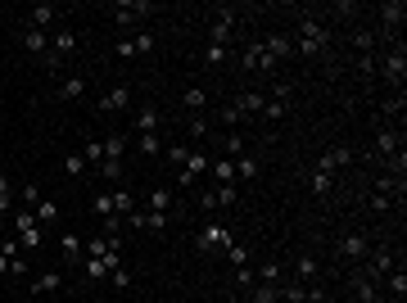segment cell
<instances>
[{
    "instance_id": "cell-1",
    "label": "cell",
    "mask_w": 407,
    "mask_h": 303,
    "mask_svg": "<svg viewBox=\"0 0 407 303\" xmlns=\"http://www.w3.org/2000/svg\"><path fill=\"white\" fill-rule=\"evenodd\" d=\"M290 41H294V54H308V59H317V54H326L331 36H326V27L317 23L313 14H299V32L290 36Z\"/></svg>"
},
{
    "instance_id": "cell-2",
    "label": "cell",
    "mask_w": 407,
    "mask_h": 303,
    "mask_svg": "<svg viewBox=\"0 0 407 303\" xmlns=\"http://www.w3.org/2000/svg\"><path fill=\"white\" fill-rule=\"evenodd\" d=\"M376 68H380V77L390 82L394 91H403V82H407V50H403V41L376 54Z\"/></svg>"
},
{
    "instance_id": "cell-3",
    "label": "cell",
    "mask_w": 407,
    "mask_h": 303,
    "mask_svg": "<svg viewBox=\"0 0 407 303\" xmlns=\"http://www.w3.org/2000/svg\"><path fill=\"white\" fill-rule=\"evenodd\" d=\"M236 27H240V9L217 5L213 9V27H208V45H231L236 41Z\"/></svg>"
},
{
    "instance_id": "cell-4",
    "label": "cell",
    "mask_w": 407,
    "mask_h": 303,
    "mask_svg": "<svg viewBox=\"0 0 407 303\" xmlns=\"http://www.w3.org/2000/svg\"><path fill=\"white\" fill-rule=\"evenodd\" d=\"M231 240H236V231H231V226H222V222H204L199 231H195V249L199 253H222Z\"/></svg>"
},
{
    "instance_id": "cell-5",
    "label": "cell",
    "mask_w": 407,
    "mask_h": 303,
    "mask_svg": "<svg viewBox=\"0 0 407 303\" xmlns=\"http://www.w3.org/2000/svg\"><path fill=\"white\" fill-rule=\"evenodd\" d=\"M109 14H113L118 27H131V23H145V18L154 14V5H150V0H113Z\"/></svg>"
},
{
    "instance_id": "cell-6",
    "label": "cell",
    "mask_w": 407,
    "mask_h": 303,
    "mask_svg": "<svg viewBox=\"0 0 407 303\" xmlns=\"http://www.w3.org/2000/svg\"><path fill=\"white\" fill-rule=\"evenodd\" d=\"M390 272H394V249H390V244H380V249H371V253L362 258V276L376 281V286H380Z\"/></svg>"
},
{
    "instance_id": "cell-7",
    "label": "cell",
    "mask_w": 407,
    "mask_h": 303,
    "mask_svg": "<svg viewBox=\"0 0 407 303\" xmlns=\"http://www.w3.org/2000/svg\"><path fill=\"white\" fill-rule=\"evenodd\" d=\"M366 253H371V235H366V231L339 235V258H344V263H362Z\"/></svg>"
},
{
    "instance_id": "cell-8",
    "label": "cell",
    "mask_w": 407,
    "mask_h": 303,
    "mask_svg": "<svg viewBox=\"0 0 407 303\" xmlns=\"http://www.w3.org/2000/svg\"><path fill=\"white\" fill-rule=\"evenodd\" d=\"M82 281H109L113 267H122V253H109V258H82Z\"/></svg>"
},
{
    "instance_id": "cell-9",
    "label": "cell",
    "mask_w": 407,
    "mask_h": 303,
    "mask_svg": "<svg viewBox=\"0 0 407 303\" xmlns=\"http://www.w3.org/2000/svg\"><path fill=\"white\" fill-rule=\"evenodd\" d=\"M240 68H249V73H276V64L267 59L263 41H249L245 50H240Z\"/></svg>"
},
{
    "instance_id": "cell-10",
    "label": "cell",
    "mask_w": 407,
    "mask_h": 303,
    "mask_svg": "<svg viewBox=\"0 0 407 303\" xmlns=\"http://www.w3.org/2000/svg\"><path fill=\"white\" fill-rule=\"evenodd\" d=\"M236 200H240V186L231 182V186H213L208 195H199V208H204V213H213V208H231Z\"/></svg>"
},
{
    "instance_id": "cell-11",
    "label": "cell",
    "mask_w": 407,
    "mask_h": 303,
    "mask_svg": "<svg viewBox=\"0 0 407 303\" xmlns=\"http://www.w3.org/2000/svg\"><path fill=\"white\" fill-rule=\"evenodd\" d=\"M290 276L304 281V286H308V281H317V276H322V258H317L313 249H304V253L294 258V267H290Z\"/></svg>"
},
{
    "instance_id": "cell-12",
    "label": "cell",
    "mask_w": 407,
    "mask_h": 303,
    "mask_svg": "<svg viewBox=\"0 0 407 303\" xmlns=\"http://www.w3.org/2000/svg\"><path fill=\"white\" fill-rule=\"evenodd\" d=\"M348 163H353V149H348V145H331L322 158H317V172H331L335 177L339 168H348Z\"/></svg>"
},
{
    "instance_id": "cell-13",
    "label": "cell",
    "mask_w": 407,
    "mask_h": 303,
    "mask_svg": "<svg viewBox=\"0 0 407 303\" xmlns=\"http://www.w3.org/2000/svg\"><path fill=\"white\" fill-rule=\"evenodd\" d=\"M263 50H267L271 64H285L290 54H294V41H290L285 32H267V36H263Z\"/></svg>"
},
{
    "instance_id": "cell-14",
    "label": "cell",
    "mask_w": 407,
    "mask_h": 303,
    "mask_svg": "<svg viewBox=\"0 0 407 303\" xmlns=\"http://www.w3.org/2000/svg\"><path fill=\"white\" fill-rule=\"evenodd\" d=\"M27 290H32V295H41V299L45 295H59V290H64V272H55V267L50 272H36V276L27 281Z\"/></svg>"
},
{
    "instance_id": "cell-15",
    "label": "cell",
    "mask_w": 407,
    "mask_h": 303,
    "mask_svg": "<svg viewBox=\"0 0 407 303\" xmlns=\"http://www.w3.org/2000/svg\"><path fill=\"white\" fill-rule=\"evenodd\" d=\"M131 109V87H109L100 96V113H127Z\"/></svg>"
},
{
    "instance_id": "cell-16",
    "label": "cell",
    "mask_w": 407,
    "mask_h": 303,
    "mask_svg": "<svg viewBox=\"0 0 407 303\" xmlns=\"http://www.w3.org/2000/svg\"><path fill=\"white\" fill-rule=\"evenodd\" d=\"M77 45V36H73V27H55V36H50V59H45V68H55V64L64 59L68 50Z\"/></svg>"
},
{
    "instance_id": "cell-17",
    "label": "cell",
    "mask_w": 407,
    "mask_h": 303,
    "mask_svg": "<svg viewBox=\"0 0 407 303\" xmlns=\"http://www.w3.org/2000/svg\"><path fill=\"white\" fill-rule=\"evenodd\" d=\"M23 45H27V50H32L41 64L50 59V32H41V27H23Z\"/></svg>"
},
{
    "instance_id": "cell-18",
    "label": "cell",
    "mask_w": 407,
    "mask_h": 303,
    "mask_svg": "<svg viewBox=\"0 0 407 303\" xmlns=\"http://www.w3.org/2000/svg\"><path fill=\"white\" fill-rule=\"evenodd\" d=\"M394 149H403V140H399V131L390 127V122H380L376 127V158H390Z\"/></svg>"
},
{
    "instance_id": "cell-19",
    "label": "cell",
    "mask_w": 407,
    "mask_h": 303,
    "mask_svg": "<svg viewBox=\"0 0 407 303\" xmlns=\"http://www.w3.org/2000/svg\"><path fill=\"white\" fill-rule=\"evenodd\" d=\"M59 23V5H32V14H27V27H41V32H50V27Z\"/></svg>"
},
{
    "instance_id": "cell-20",
    "label": "cell",
    "mask_w": 407,
    "mask_h": 303,
    "mask_svg": "<svg viewBox=\"0 0 407 303\" xmlns=\"http://www.w3.org/2000/svg\"><path fill=\"white\" fill-rule=\"evenodd\" d=\"M263 104H267L263 91H240V96H236V113H240V118H258Z\"/></svg>"
},
{
    "instance_id": "cell-21",
    "label": "cell",
    "mask_w": 407,
    "mask_h": 303,
    "mask_svg": "<svg viewBox=\"0 0 407 303\" xmlns=\"http://www.w3.org/2000/svg\"><path fill=\"white\" fill-rule=\"evenodd\" d=\"M348 286H353V299L357 303H380V286H376V281H366L362 272H353V276H348Z\"/></svg>"
},
{
    "instance_id": "cell-22",
    "label": "cell",
    "mask_w": 407,
    "mask_h": 303,
    "mask_svg": "<svg viewBox=\"0 0 407 303\" xmlns=\"http://www.w3.org/2000/svg\"><path fill=\"white\" fill-rule=\"evenodd\" d=\"M208 177H213V186H231V182H236V158H213V163H208ZM240 186V182H236Z\"/></svg>"
},
{
    "instance_id": "cell-23",
    "label": "cell",
    "mask_w": 407,
    "mask_h": 303,
    "mask_svg": "<svg viewBox=\"0 0 407 303\" xmlns=\"http://www.w3.org/2000/svg\"><path fill=\"white\" fill-rule=\"evenodd\" d=\"M376 14H380V23L390 27V32H394V27H403V23H407V5H403V0H385V5L376 9Z\"/></svg>"
},
{
    "instance_id": "cell-24",
    "label": "cell",
    "mask_w": 407,
    "mask_h": 303,
    "mask_svg": "<svg viewBox=\"0 0 407 303\" xmlns=\"http://www.w3.org/2000/svg\"><path fill=\"white\" fill-rule=\"evenodd\" d=\"M159 127H163L159 109H154V104H145V109L136 113V136H159Z\"/></svg>"
},
{
    "instance_id": "cell-25",
    "label": "cell",
    "mask_w": 407,
    "mask_h": 303,
    "mask_svg": "<svg viewBox=\"0 0 407 303\" xmlns=\"http://www.w3.org/2000/svg\"><path fill=\"white\" fill-rule=\"evenodd\" d=\"M32 217H36V226H59V204L55 200H36V208H32Z\"/></svg>"
},
{
    "instance_id": "cell-26",
    "label": "cell",
    "mask_w": 407,
    "mask_h": 303,
    "mask_svg": "<svg viewBox=\"0 0 407 303\" xmlns=\"http://www.w3.org/2000/svg\"><path fill=\"white\" fill-rule=\"evenodd\" d=\"M380 286H385V290H390V295H394V303H403V299H407V272L399 267V263H394V272H390V276L380 281Z\"/></svg>"
},
{
    "instance_id": "cell-27",
    "label": "cell",
    "mask_w": 407,
    "mask_h": 303,
    "mask_svg": "<svg viewBox=\"0 0 407 303\" xmlns=\"http://www.w3.org/2000/svg\"><path fill=\"white\" fill-rule=\"evenodd\" d=\"M208 163H213V154H204V149L190 145V154H186V163H181V168H186L190 177H208Z\"/></svg>"
},
{
    "instance_id": "cell-28",
    "label": "cell",
    "mask_w": 407,
    "mask_h": 303,
    "mask_svg": "<svg viewBox=\"0 0 407 303\" xmlns=\"http://www.w3.org/2000/svg\"><path fill=\"white\" fill-rule=\"evenodd\" d=\"M14 208H18V186L9 182L5 172H0V217H5V213H14Z\"/></svg>"
},
{
    "instance_id": "cell-29",
    "label": "cell",
    "mask_w": 407,
    "mask_h": 303,
    "mask_svg": "<svg viewBox=\"0 0 407 303\" xmlns=\"http://www.w3.org/2000/svg\"><path fill=\"white\" fill-rule=\"evenodd\" d=\"M181 104H186L190 113H204V109H208V91H204V87H186V91H181Z\"/></svg>"
},
{
    "instance_id": "cell-30",
    "label": "cell",
    "mask_w": 407,
    "mask_h": 303,
    "mask_svg": "<svg viewBox=\"0 0 407 303\" xmlns=\"http://www.w3.org/2000/svg\"><path fill=\"white\" fill-rule=\"evenodd\" d=\"M258 172H263V168H258L254 154H240V158H236V182H254Z\"/></svg>"
},
{
    "instance_id": "cell-31",
    "label": "cell",
    "mask_w": 407,
    "mask_h": 303,
    "mask_svg": "<svg viewBox=\"0 0 407 303\" xmlns=\"http://www.w3.org/2000/svg\"><path fill=\"white\" fill-rule=\"evenodd\" d=\"M285 276H290V272H285V263H263L254 281H267V286H280V281H285Z\"/></svg>"
},
{
    "instance_id": "cell-32",
    "label": "cell",
    "mask_w": 407,
    "mask_h": 303,
    "mask_svg": "<svg viewBox=\"0 0 407 303\" xmlns=\"http://www.w3.org/2000/svg\"><path fill=\"white\" fill-rule=\"evenodd\" d=\"M385 168H390V172H385V177H394V182H403V177H407V149H394V154L385 158Z\"/></svg>"
},
{
    "instance_id": "cell-33",
    "label": "cell",
    "mask_w": 407,
    "mask_h": 303,
    "mask_svg": "<svg viewBox=\"0 0 407 303\" xmlns=\"http://www.w3.org/2000/svg\"><path fill=\"white\" fill-rule=\"evenodd\" d=\"M82 96H86V82L77 77V73H73V77H64V82H59V100H82Z\"/></svg>"
},
{
    "instance_id": "cell-34",
    "label": "cell",
    "mask_w": 407,
    "mask_h": 303,
    "mask_svg": "<svg viewBox=\"0 0 407 303\" xmlns=\"http://www.w3.org/2000/svg\"><path fill=\"white\" fill-rule=\"evenodd\" d=\"M245 154V136H240V131H227V136H222V158H240Z\"/></svg>"
},
{
    "instance_id": "cell-35",
    "label": "cell",
    "mask_w": 407,
    "mask_h": 303,
    "mask_svg": "<svg viewBox=\"0 0 407 303\" xmlns=\"http://www.w3.org/2000/svg\"><path fill=\"white\" fill-rule=\"evenodd\" d=\"M82 158H86V163H95V168H100V163H104V140H100V136H86Z\"/></svg>"
},
{
    "instance_id": "cell-36",
    "label": "cell",
    "mask_w": 407,
    "mask_h": 303,
    "mask_svg": "<svg viewBox=\"0 0 407 303\" xmlns=\"http://www.w3.org/2000/svg\"><path fill=\"white\" fill-rule=\"evenodd\" d=\"M59 249H64V258H73V263H82V253H86V244H82V235H73L68 231L64 240H59Z\"/></svg>"
},
{
    "instance_id": "cell-37",
    "label": "cell",
    "mask_w": 407,
    "mask_h": 303,
    "mask_svg": "<svg viewBox=\"0 0 407 303\" xmlns=\"http://www.w3.org/2000/svg\"><path fill=\"white\" fill-rule=\"evenodd\" d=\"M222 253H227V263H231V267H249V244L231 240V244H227V249H222Z\"/></svg>"
},
{
    "instance_id": "cell-38",
    "label": "cell",
    "mask_w": 407,
    "mask_h": 303,
    "mask_svg": "<svg viewBox=\"0 0 407 303\" xmlns=\"http://www.w3.org/2000/svg\"><path fill=\"white\" fill-rule=\"evenodd\" d=\"M254 303H280V286H267V281H254Z\"/></svg>"
},
{
    "instance_id": "cell-39",
    "label": "cell",
    "mask_w": 407,
    "mask_h": 303,
    "mask_svg": "<svg viewBox=\"0 0 407 303\" xmlns=\"http://www.w3.org/2000/svg\"><path fill=\"white\" fill-rule=\"evenodd\" d=\"M308 186H313V195H317V200L335 195V177H331V172H313V182H308Z\"/></svg>"
},
{
    "instance_id": "cell-40",
    "label": "cell",
    "mask_w": 407,
    "mask_h": 303,
    "mask_svg": "<svg viewBox=\"0 0 407 303\" xmlns=\"http://www.w3.org/2000/svg\"><path fill=\"white\" fill-rule=\"evenodd\" d=\"M145 208H154V213H172V191H150V195H145Z\"/></svg>"
},
{
    "instance_id": "cell-41",
    "label": "cell",
    "mask_w": 407,
    "mask_h": 303,
    "mask_svg": "<svg viewBox=\"0 0 407 303\" xmlns=\"http://www.w3.org/2000/svg\"><path fill=\"white\" fill-rule=\"evenodd\" d=\"M227 59H231V45H204V64L208 68H222Z\"/></svg>"
},
{
    "instance_id": "cell-42",
    "label": "cell",
    "mask_w": 407,
    "mask_h": 303,
    "mask_svg": "<svg viewBox=\"0 0 407 303\" xmlns=\"http://www.w3.org/2000/svg\"><path fill=\"white\" fill-rule=\"evenodd\" d=\"M113 213H118V217L136 213V195H131V191H122V186H118V191H113Z\"/></svg>"
},
{
    "instance_id": "cell-43",
    "label": "cell",
    "mask_w": 407,
    "mask_h": 303,
    "mask_svg": "<svg viewBox=\"0 0 407 303\" xmlns=\"http://www.w3.org/2000/svg\"><path fill=\"white\" fill-rule=\"evenodd\" d=\"M353 50H357V54H376V32L357 27V32H353Z\"/></svg>"
},
{
    "instance_id": "cell-44",
    "label": "cell",
    "mask_w": 407,
    "mask_h": 303,
    "mask_svg": "<svg viewBox=\"0 0 407 303\" xmlns=\"http://www.w3.org/2000/svg\"><path fill=\"white\" fill-rule=\"evenodd\" d=\"M122 149H127V136H122V131H113V136L104 140V158H118V163H122Z\"/></svg>"
},
{
    "instance_id": "cell-45",
    "label": "cell",
    "mask_w": 407,
    "mask_h": 303,
    "mask_svg": "<svg viewBox=\"0 0 407 303\" xmlns=\"http://www.w3.org/2000/svg\"><path fill=\"white\" fill-rule=\"evenodd\" d=\"M136 145H141L145 158H163V140L159 136H136Z\"/></svg>"
},
{
    "instance_id": "cell-46",
    "label": "cell",
    "mask_w": 407,
    "mask_h": 303,
    "mask_svg": "<svg viewBox=\"0 0 407 303\" xmlns=\"http://www.w3.org/2000/svg\"><path fill=\"white\" fill-rule=\"evenodd\" d=\"M91 208H95V217H104V222H109V217H118V213H113V191L109 195H95Z\"/></svg>"
},
{
    "instance_id": "cell-47",
    "label": "cell",
    "mask_w": 407,
    "mask_h": 303,
    "mask_svg": "<svg viewBox=\"0 0 407 303\" xmlns=\"http://www.w3.org/2000/svg\"><path fill=\"white\" fill-rule=\"evenodd\" d=\"M100 177H104V182H122V163H118V158H104V163H100Z\"/></svg>"
},
{
    "instance_id": "cell-48",
    "label": "cell",
    "mask_w": 407,
    "mask_h": 303,
    "mask_svg": "<svg viewBox=\"0 0 407 303\" xmlns=\"http://www.w3.org/2000/svg\"><path fill=\"white\" fill-rule=\"evenodd\" d=\"M208 136V118L204 113H190V140H204Z\"/></svg>"
},
{
    "instance_id": "cell-49",
    "label": "cell",
    "mask_w": 407,
    "mask_h": 303,
    "mask_svg": "<svg viewBox=\"0 0 407 303\" xmlns=\"http://www.w3.org/2000/svg\"><path fill=\"white\" fill-rule=\"evenodd\" d=\"M36 200H41L36 186H18V208H36Z\"/></svg>"
},
{
    "instance_id": "cell-50",
    "label": "cell",
    "mask_w": 407,
    "mask_h": 303,
    "mask_svg": "<svg viewBox=\"0 0 407 303\" xmlns=\"http://www.w3.org/2000/svg\"><path fill=\"white\" fill-rule=\"evenodd\" d=\"M131 45H136V54H150L154 50V32H145V27H141V32L131 36Z\"/></svg>"
},
{
    "instance_id": "cell-51",
    "label": "cell",
    "mask_w": 407,
    "mask_h": 303,
    "mask_svg": "<svg viewBox=\"0 0 407 303\" xmlns=\"http://www.w3.org/2000/svg\"><path fill=\"white\" fill-rule=\"evenodd\" d=\"M82 172H86V158L82 154H68L64 158V177H82Z\"/></svg>"
},
{
    "instance_id": "cell-52",
    "label": "cell",
    "mask_w": 407,
    "mask_h": 303,
    "mask_svg": "<svg viewBox=\"0 0 407 303\" xmlns=\"http://www.w3.org/2000/svg\"><path fill=\"white\" fill-rule=\"evenodd\" d=\"M109 281H113V290H131V272H127V267H113Z\"/></svg>"
},
{
    "instance_id": "cell-53",
    "label": "cell",
    "mask_w": 407,
    "mask_h": 303,
    "mask_svg": "<svg viewBox=\"0 0 407 303\" xmlns=\"http://www.w3.org/2000/svg\"><path fill=\"white\" fill-rule=\"evenodd\" d=\"M163 154H168V158H172V163H186V154H190V145H181V140H177V145H163Z\"/></svg>"
},
{
    "instance_id": "cell-54",
    "label": "cell",
    "mask_w": 407,
    "mask_h": 303,
    "mask_svg": "<svg viewBox=\"0 0 407 303\" xmlns=\"http://www.w3.org/2000/svg\"><path fill=\"white\" fill-rule=\"evenodd\" d=\"M263 118H285V100H267L263 104Z\"/></svg>"
},
{
    "instance_id": "cell-55",
    "label": "cell",
    "mask_w": 407,
    "mask_h": 303,
    "mask_svg": "<svg viewBox=\"0 0 407 303\" xmlns=\"http://www.w3.org/2000/svg\"><path fill=\"white\" fill-rule=\"evenodd\" d=\"M357 73H362V77H371V73H376V54H357Z\"/></svg>"
},
{
    "instance_id": "cell-56",
    "label": "cell",
    "mask_w": 407,
    "mask_h": 303,
    "mask_svg": "<svg viewBox=\"0 0 407 303\" xmlns=\"http://www.w3.org/2000/svg\"><path fill=\"white\" fill-rule=\"evenodd\" d=\"M217 118H222V122H227V127H240V122H245V118H240V113H236V104H227V109H222V113H217Z\"/></svg>"
},
{
    "instance_id": "cell-57",
    "label": "cell",
    "mask_w": 407,
    "mask_h": 303,
    "mask_svg": "<svg viewBox=\"0 0 407 303\" xmlns=\"http://www.w3.org/2000/svg\"><path fill=\"white\" fill-rule=\"evenodd\" d=\"M371 208H376V213H390L394 200H390V195H371Z\"/></svg>"
},
{
    "instance_id": "cell-58",
    "label": "cell",
    "mask_w": 407,
    "mask_h": 303,
    "mask_svg": "<svg viewBox=\"0 0 407 303\" xmlns=\"http://www.w3.org/2000/svg\"><path fill=\"white\" fill-rule=\"evenodd\" d=\"M385 113H403V91H394V96L385 100Z\"/></svg>"
},
{
    "instance_id": "cell-59",
    "label": "cell",
    "mask_w": 407,
    "mask_h": 303,
    "mask_svg": "<svg viewBox=\"0 0 407 303\" xmlns=\"http://www.w3.org/2000/svg\"><path fill=\"white\" fill-rule=\"evenodd\" d=\"M267 100H285L290 104V87H280V82H276V87H271V96Z\"/></svg>"
},
{
    "instance_id": "cell-60",
    "label": "cell",
    "mask_w": 407,
    "mask_h": 303,
    "mask_svg": "<svg viewBox=\"0 0 407 303\" xmlns=\"http://www.w3.org/2000/svg\"><path fill=\"white\" fill-rule=\"evenodd\" d=\"M82 303H91V299H82Z\"/></svg>"
}]
</instances>
